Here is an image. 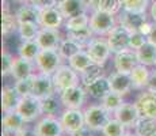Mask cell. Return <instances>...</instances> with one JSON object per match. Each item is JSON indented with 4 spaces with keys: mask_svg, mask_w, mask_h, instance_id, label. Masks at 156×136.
<instances>
[{
    "mask_svg": "<svg viewBox=\"0 0 156 136\" xmlns=\"http://www.w3.org/2000/svg\"><path fill=\"white\" fill-rule=\"evenodd\" d=\"M83 112H84L86 127H88L92 132H102L105 125L113 117V114L102 106V104L88 105L83 109Z\"/></svg>",
    "mask_w": 156,
    "mask_h": 136,
    "instance_id": "6da1fadb",
    "label": "cell"
},
{
    "mask_svg": "<svg viewBox=\"0 0 156 136\" xmlns=\"http://www.w3.org/2000/svg\"><path fill=\"white\" fill-rule=\"evenodd\" d=\"M53 83H55L56 93L60 94L61 91L67 90L68 87L80 84V75L77 71H75L69 64H61L52 75Z\"/></svg>",
    "mask_w": 156,
    "mask_h": 136,
    "instance_id": "7a4b0ae2",
    "label": "cell"
},
{
    "mask_svg": "<svg viewBox=\"0 0 156 136\" xmlns=\"http://www.w3.org/2000/svg\"><path fill=\"white\" fill-rule=\"evenodd\" d=\"M62 60L64 59L57 49H41L34 63L38 72L53 75L56 69L62 64Z\"/></svg>",
    "mask_w": 156,
    "mask_h": 136,
    "instance_id": "3957f363",
    "label": "cell"
},
{
    "mask_svg": "<svg viewBox=\"0 0 156 136\" xmlns=\"http://www.w3.org/2000/svg\"><path fill=\"white\" fill-rule=\"evenodd\" d=\"M86 50L88 53V56L91 57L92 63L102 65V67L106 65L107 60L110 59V54H112V49L107 44V40L101 37V35H97V37L92 38L86 46Z\"/></svg>",
    "mask_w": 156,
    "mask_h": 136,
    "instance_id": "277c9868",
    "label": "cell"
},
{
    "mask_svg": "<svg viewBox=\"0 0 156 136\" xmlns=\"http://www.w3.org/2000/svg\"><path fill=\"white\" fill-rule=\"evenodd\" d=\"M115 15L103 13V11H95L90 15V27L95 35H107L113 30V27L117 25Z\"/></svg>",
    "mask_w": 156,
    "mask_h": 136,
    "instance_id": "5b68a950",
    "label": "cell"
},
{
    "mask_svg": "<svg viewBox=\"0 0 156 136\" xmlns=\"http://www.w3.org/2000/svg\"><path fill=\"white\" fill-rule=\"evenodd\" d=\"M16 110H18V113L23 117V120H25L26 123L38 121V120L44 116L42 106H41V99L35 98L34 95L22 97Z\"/></svg>",
    "mask_w": 156,
    "mask_h": 136,
    "instance_id": "8992f818",
    "label": "cell"
},
{
    "mask_svg": "<svg viewBox=\"0 0 156 136\" xmlns=\"http://www.w3.org/2000/svg\"><path fill=\"white\" fill-rule=\"evenodd\" d=\"M58 95L64 109H83L88 94H87L84 86L76 84V86L68 87L67 90L61 91Z\"/></svg>",
    "mask_w": 156,
    "mask_h": 136,
    "instance_id": "52a82bcc",
    "label": "cell"
},
{
    "mask_svg": "<svg viewBox=\"0 0 156 136\" xmlns=\"http://www.w3.org/2000/svg\"><path fill=\"white\" fill-rule=\"evenodd\" d=\"M60 121L62 124L65 135H71L86 127L84 112L83 109H62L60 114Z\"/></svg>",
    "mask_w": 156,
    "mask_h": 136,
    "instance_id": "ba28073f",
    "label": "cell"
},
{
    "mask_svg": "<svg viewBox=\"0 0 156 136\" xmlns=\"http://www.w3.org/2000/svg\"><path fill=\"white\" fill-rule=\"evenodd\" d=\"M130 34L132 31L128 30L125 26L117 23L113 27V30L106 35L107 44H109L112 53H118L121 50L129 49V42H130Z\"/></svg>",
    "mask_w": 156,
    "mask_h": 136,
    "instance_id": "9c48e42d",
    "label": "cell"
},
{
    "mask_svg": "<svg viewBox=\"0 0 156 136\" xmlns=\"http://www.w3.org/2000/svg\"><path fill=\"white\" fill-rule=\"evenodd\" d=\"M38 136H62L65 134L60 117L44 114L34 127Z\"/></svg>",
    "mask_w": 156,
    "mask_h": 136,
    "instance_id": "30bf717a",
    "label": "cell"
},
{
    "mask_svg": "<svg viewBox=\"0 0 156 136\" xmlns=\"http://www.w3.org/2000/svg\"><path fill=\"white\" fill-rule=\"evenodd\" d=\"M53 94H56V89H55L52 75L42 74V72H35L31 95H34L38 99H44Z\"/></svg>",
    "mask_w": 156,
    "mask_h": 136,
    "instance_id": "8fae6325",
    "label": "cell"
},
{
    "mask_svg": "<svg viewBox=\"0 0 156 136\" xmlns=\"http://www.w3.org/2000/svg\"><path fill=\"white\" fill-rule=\"evenodd\" d=\"M134 104L139 109L140 117L156 119V93H152L149 90H143L137 95Z\"/></svg>",
    "mask_w": 156,
    "mask_h": 136,
    "instance_id": "7c38bea8",
    "label": "cell"
},
{
    "mask_svg": "<svg viewBox=\"0 0 156 136\" xmlns=\"http://www.w3.org/2000/svg\"><path fill=\"white\" fill-rule=\"evenodd\" d=\"M113 117H115L118 121H121L128 129H134V125H136V123L140 119V113L134 102L133 104L124 102L121 106L114 112Z\"/></svg>",
    "mask_w": 156,
    "mask_h": 136,
    "instance_id": "4fadbf2b",
    "label": "cell"
},
{
    "mask_svg": "<svg viewBox=\"0 0 156 136\" xmlns=\"http://www.w3.org/2000/svg\"><path fill=\"white\" fill-rule=\"evenodd\" d=\"M113 63H114L115 71L124 72V74H130L132 69L139 64L136 50L129 48V49L121 50V52H118V53H114Z\"/></svg>",
    "mask_w": 156,
    "mask_h": 136,
    "instance_id": "5bb4252c",
    "label": "cell"
},
{
    "mask_svg": "<svg viewBox=\"0 0 156 136\" xmlns=\"http://www.w3.org/2000/svg\"><path fill=\"white\" fill-rule=\"evenodd\" d=\"M35 40L41 46V49H58L62 41V35L58 31V29L41 27Z\"/></svg>",
    "mask_w": 156,
    "mask_h": 136,
    "instance_id": "9a60e30c",
    "label": "cell"
},
{
    "mask_svg": "<svg viewBox=\"0 0 156 136\" xmlns=\"http://www.w3.org/2000/svg\"><path fill=\"white\" fill-rule=\"evenodd\" d=\"M109 82H110L112 91L117 93V94H121L124 97L128 95L133 90V84H132V79L129 74L115 71L109 75Z\"/></svg>",
    "mask_w": 156,
    "mask_h": 136,
    "instance_id": "2e32d148",
    "label": "cell"
},
{
    "mask_svg": "<svg viewBox=\"0 0 156 136\" xmlns=\"http://www.w3.org/2000/svg\"><path fill=\"white\" fill-rule=\"evenodd\" d=\"M64 15L58 10V7H49L41 10L40 14V26L41 27H49V29H60L64 23Z\"/></svg>",
    "mask_w": 156,
    "mask_h": 136,
    "instance_id": "e0dca14e",
    "label": "cell"
},
{
    "mask_svg": "<svg viewBox=\"0 0 156 136\" xmlns=\"http://www.w3.org/2000/svg\"><path fill=\"white\" fill-rule=\"evenodd\" d=\"M57 7L61 11V14L64 15L65 19L88 11L87 0H58Z\"/></svg>",
    "mask_w": 156,
    "mask_h": 136,
    "instance_id": "ac0fdd59",
    "label": "cell"
},
{
    "mask_svg": "<svg viewBox=\"0 0 156 136\" xmlns=\"http://www.w3.org/2000/svg\"><path fill=\"white\" fill-rule=\"evenodd\" d=\"M145 20H148L145 14L132 13V11H126V10L119 11L118 18H117V22H118L119 25L125 26L128 30H130V31H139L140 26H141Z\"/></svg>",
    "mask_w": 156,
    "mask_h": 136,
    "instance_id": "d6986e66",
    "label": "cell"
},
{
    "mask_svg": "<svg viewBox=\"0 0 156 136\" xmlns=\"http://www.w3.org/2000/svg\"><path fill=\"white\" fill-rule=\"evenodd\" d=\"M26 123L23 120V117L18 113V110L12 112H7L3 114L2 119V125H3V131L10 134L11 136H14L16 132H19L20 129H23L26 127Z\"/></svg>",
    "mask_w": 156,
    "mask_h": 136,
    "instance_id": "ffe728a7",
    "label": "cell"
},
{
    "mask_svg": "<svg viewBox=\"0 0 156 136\" xmlns=\"http://www.w3.org/2000/svg\"><path fill=\"white\" fill-rule=\"evenodd\" d=\"M35 68L37 67H35L34 61L26 60V59H23V57L18 56V57H15V60H14V65H12V69H11V76H12L15 80L25 79V78H29L35 74V71H34Z\"/></svg>",
    "mask_w": 156,
    "mask_h": 136,
    "instance_id": "44dd1931",
    "label": "cell"
},
{
    "mask_svg": "<svg viewBox=\"0 0 156 136\" xmlns=\"http://www.w3.org/2000/svg\"><path fill=\"white\" fill-rule=\"evenodd\" d=\"M20 99H22V95L18 93L15 86H8V84L4 86L2 89V110H3V113L16 110Z\"/></svg>",
    "mask_w": 156,
    "mask_h": 136,
    "instance_id": "7402d4cb",
    "label": "cell"
},
{
    "mask_svg": "<svg viewBox=\"0 0 156 136\" xmlns=\"http://www.w3.org/2000/svg\"><path fill=\"white\" fill-rule=\"evenodd\" d=\"M84 89H86L87 94L91 97V98L99 99V101L112 91L109 76H105V75L101 78H98V79H95L94 82H91V83L87 84V86H84Z\"/></svg>",
    "mask_w": 156,
    "mask_h": 136,
    "instance_id": "603a6c76",
    "label": "cell"
},
{
    "mask_svg": "<svg viewBox=\"0 0 156 136\" xmlns=\"http://www.w3.org/2000/svg\"><path fill=\"white\" fill-rule=\"evenodd\" d=\"M87 7L91 13L103 11V13L117 15L121 11L122 3L121 0H87Z\"/></svg>",
    "mask_w": 156,
    "mask_h": 136,
    "instance_id": "cb8c5ba5",
    "label": "cell"
},
{
    "mask_svg": "<svg viewBox=\"0 0 156 136\" xmlns=\"http://www.w3.org/2000/svg\"><path fill=\"white\" fill-rule=\"evenodd\" d=\"M129 75H130L132 84H133V90H141V91L147 90L149 76H151V71L148 69L147 65L139 63L136 67L132 69V72Z\"/></svg>",
    "mask_w": 156,
    "mask_h": 136,
    "instance_id": "d4e9b609",
    "label": "cell"
},
{
    "mask_svg": "<svg viewBox=\"0 0 156 136\" xmlns=\"http://www.w3.org/2000/svg\"><path fill=\"white\" fill-rule=\"evenodd\" d=\"M4 2V7L2 10V33L3 37H8V35L14 34L15 31H18V27H19V22H18V18L14 13H11L10 7L5 4Z\"/></svg>",
    "mask_w": 156,
    "mask_h": 136,
    "instance_id": "484cf974",
    "label": "cell"
},
{
    "mask_svg": "<svg viewBox=\"0 0 156 136\" xmlns=\"http://www.w3.org/2000/svg\"><path fill=\"white\" fill-rule=\"evenodd\" d=\"M40 14H41V10L34 6L31 2L29 3H23L19 8L16 10V15L18 18V22H35L40 25Z\"/></svg>",
    "mask_w": 156,
    "mask_h": 136,
    "instance_id": "4316f807",
    "label": "cell"
},
{
    "mask_svg": "<svg viewBox=\"0 0 156 136\" xmlns=\"http://www.w3.org/2000/svg\"><path fill=\"white\" fill-rule=\"evenodd\" d=\"M137 60L140 64H144L147 67H155L156 64V46L154 44H151L149 41H147L141 48L136 50Z\"/></svg>",
    "mask_w": 156,
    "mask_h": 136,
    "instance_id": "83f0119b",
    "label": "cell"
},
{
    "mask_svg": "<svg viewBox=\"0 0 156 136\" xmlns=\"http://www.w3.org/2000/svg\"><path fill=\"white\" fill-rule=\"evenodd\" d=\"M40 52H41V46L38 45L37 40L22 41L19 44V46H18V56L23 57L26 60H31V61H35Z\"/></svg>",
    "mask_w": 156,
    "mask_h": 136,
    "instance_id": "f1b7e54d",
    "label": "cell"
},
{
    "mask_svg": "<svg viewBox=\"0 0 156 136\" xmlns=\"http://www.w3.org/2000/svg\"><path fill=\"white\" fill-rule=\"evenodd\" d=\"M41 106H42V113L46 114V116H60L61 114V99H60V95L53 94L48 98L41 99Z\"/></svg>",
    "mask_w": 156,
    "mask_h": 136,
    "instance_id": "f546056e",
    "label": "cell"
},
{
    "mask_svg": "<svg viewBox=\"0 0 156 136\" xmlns=\"http://www.w3.org/2000/svg\"><path fill=\"white\" fill-rule=\"evenodd\" d=\"M83 49H84V46L80 45L77 41L65 37V38H62L61 44H60L57 50H58V53L61 54V57L64 60H69L72 56H75L77 52H80V50H83Z\"/></svg>",
    "mask_w": 156,
    "mask_h": 136,
    "instance_id": "4dcf8cb0",
    "label": "cell"
},
{
    "mask_svg": "<svg viewBox=\"0 0 156 136\" xmlns=\"http://www.w3.org/2000/svg\"><path fill=\"white\" fill-rule=\"evenodd\" d=\"M68 64H69L75 71H77L80 74V72H83L86 68H88L90 65L94 64V63H92L91 57L88 56L87 50L83 49V50H80V52H77L75 56H72L71 59L68 60Z\"/></svg>",
    "mask_w": 156,
    "mask_h": 136,
    "instance_id": "1f68e13d",
    "label": "cell"
},
{
    "mask_svg": "<svg viewBox=\"0 0 156 136\" xmlns=\"http://www.w3.org/2000/svg\"><path fill=\"white\" fill-rule=\"evenodd\" d=\"M40 29L41 26L35 22H20L19 27H18V34H19L20 41L35 40Z\"/></svg>",
    "mask_w": 156,
    "mask_h": 136,
    "instance_id": "d6a6232c",
    "label": "cell"
},
{
    "mask_svg": "<svg viewBox=\"0 0 156 136\" xmlns=\"http://www.w3.org/2000/svg\"><path fill=\"white\" fill-rule=\"evenodd\" d=\"M134 132L139 136H149L156 132V119L149 117H140L139 121L134 125Z\"/></svg>",
    "mask_w": 156,
    "mask_h": 136,
    "instance_id": "836d02e7",
    "label": "cell"
},
{
    "mask_svg": "<svg viewBox=\"0 0 156 136\" xmlns=\"http://www.w3.org/2000/svg\"><path fill=\"white\" fill-rule=\"evenodd\" d=\"M65 37L72 38V40L77 41L80 45H83L86 49V46L88 45V42L95 37V34L92 33L91 27H84V29H79V30H71V31H67V35Z\"/></svg>",
    "mask_w": 156,
    "mask_h": 136,
    "instance_id": "e575fe53",
    "label": "cell"
},
{
    "mask_svg": "<svg viewBox=\"0 0 156 136\" xmlns=\"http://www.w3.org/2000/svg\"><path fill=\"white\" fill-rule=\"evenodd\" d=\"M79 75H80V84L87 86V84H90L95 79L103 76V67L98 64H91L88 68H86L83 72H80Z\"/></svg>",
    "mask_w": 156,
    "mask_h": 136,
    "instance_id": "d590c367",
    "label": "cell"
},
{
    "mask_svg": "<svg viewBox=\"0 0 156 136\" xmlns=\"http://www.w3.org/2000/svg\"><path fill=\"white\" fill-rule=\"evenodd\" d=\"M90 26V15L87 13L79 14L76 17H72L65 19L64 27L65 31H71V30H79V29H84V27Z\"/></svg>",
    "mask_w": 156,
    "mask_h": 136,
    "instance_id": "8d00e7d4",
    "label": "cell"
},
{
    "mask_svg": "<svg viewBox=\"0 0 156 136\" xmlns=\"http://www.w3.org/2000/svg\"><path fill=\"white\" fill-rule=\"evenodd\" d=\"M128 128L121 121H118L115 117H112L109 120V123L105 125V128L102 129L103 136H124Z\"/></svg>",
    "mask_w": 156,
    "mask_h": 136,
    "instance_id": "74e56055",
    "label": "cell"
},
{
    "mask_svg": "<svg viewBox=\"0 0 156 136\" xmlns=\"http://www.w3.org/2000/svg\"><path fill=\"white\" fill-rule=\"evenodd\" d=\"M124 95L121 94H117L114 91H110L105 98L101 99V104L106 110H109L112 114H114V112L117 110L122 104H124Z\"/></svg>",
    "mask_w": 156,
    "mask_h": 136,
    "instance_id": "f35d334b",
    "label": "cell"
},
{
    "mask_svg": "<svg viewBox=\"0 0 156 136\" xmlns=\"http://www.w3.org/2000/svg\"><path fill=\"white\" fill-rule=\"evenodd\" d=\"M121 3L122 10L139 14H145L149 6V0H121Z\"/></svg>",
    "mask_w": 156,
    "mask_h": 136,
    "instance_id": "ab89813d",
    "label": "cell"
},
{
    "mask_svg": "<svg viewBox=\"0 0 156 136\" xmlns=\"http://www.w3.org/2000/svg\"><path fill=\"white\" fill-rule=\"evenodd\" d=\"M33 82H34V75H31V76H29V78H25V79H20V80H15L14 86L22 97L31 95Z\"/></svg>",
    "mask_w": 156,
    "mask_h": 136,
    "instance_id": "60d3db41",
    "label": "cell"
},
{
    "mask_svg": "<svg viewBox=\"0 0 156 136\" xmlns=\"http://www.w3.org/2000/svg\"><path fill=\"white\" fill-rule=\"evenodd\" d=\"M14 60L15 57L11 54L8 50H3L2 53V75L3 76H8L11 75V69L14 65Z\"/></svg>",
    "mask_w": 156,
    "mask_h": 136,
    "instance_id": "b9f144b4",
    "label": "cell"
},
{
    "mask_svg": "<svg viewBox=\"0 0 156 136\" xmlns=\"http://www.w3.org/2000/svg\"><path fill=\"white\" fill-rule=\"evenodd\" d=\"M148 41L147 35H144L140 31H132L130 34V42H129V48L133 50H137L139 48H141L145 42Z\"/></svg>",
    "mask_w": 156,
    "mask_h": 136,
    "instance_id": "7bdbcfd3",
    "label": "cell"
},
{
    "mask_svg": "<svg viewBox=\"0 0 156 136\" xmlns=\"http://www.w3.org/2000/svg\"><path fill=\"white\" fill-rule=\"evenodd\" d=\"M57 2H58V0H31L33 4L37 6L40 10H45V8H49V7H55V6H57Z\"/></svg>",
    "mask_w": 156,
    "mask_h": 136,
    "instance_id": "ee69618b",
    "label": "cell"
},
{
    "mask_svg": "<svg viewBox=\"0 0 156 136\" xmlns=\"http://www.w3.org/2000/svg\"><path fill=\"white\" fill-rule=\"evenodd\" d=\"M147 90H149V91H152V93H156V68L154 71H151V76H149Z\"/></svg>",
    "mask_w": 156,
    "mask_h": 136,
    "instance_id": "f6af8a7d",
    "label": "cell"
},
{
    "mask_svg": "<svg viewBox=\"0 0 156 136\" xmlns=\"http://www.w3.org/2000/svg\"><path fill=\"white\" fill-rule=\"evenodd\" d=\"M14 136H38L37 132H35L34 128H29V127H25L23 129H20L19 132H16Z\"/></svg>",
    "mask_w": 156,
    "mask_h": 136,
    "instance_id": "bcb514c9",
    "label": "cell"
},
{
    "mask_svg": "<svg viewBox=\"0 0 156 136\" xmlns=\"http://www.w3.org/2000/svg\"><path fill=\"white\" fill-rule=\"evenodd\" d=\"M152 26H154V23L149 22V20H145V22H144L143 25L140 26L139 31H140V33H143L144 35H147V37H148V34L151 33V30H152Z\"/></svg>",
    "mask_w": 156,
    "mask_h": 136,
    "instance_id": "7dc6e473",
    "label": "cell"
},
{
    "mask_svg": "<svg viewBox=\"0 0 156 136\" xmlns=\"http://www.w3.org/2000/svg\"><path fill=\"white\" fill-rule=\"evenodd\" d=\"M68 136H92V131L88 128V127H83V128H80L79 131L73 132V134H71Z\"/></svg>",
    "mask_w": 156,
    "mask_h": 136,
    "instance_id": "c3c4849f",
    "label": "cell"
},
{
    "mask_svg": "<svg viewBox=\"0 0 156 136\" xmlns=\"http://www.w3.org/2000/svg\"><path fill=\"white\" fill-rule=\"evenodd\" d=\"M148 41L151 42V44H154L155 46H156V22H154V26H152V30H151V33L148 34Z\"/></svg>",
    "mask_w": 156,
    "mask_h": 136,
    "instance_id": "681fc988",
    "label": "cell"
},
{
    "mask_svg": "<svg viewBox=\"0 0 156 136\" xmlns=\"http://www.w3.org/2000/svg\"><path fill=\"white\" fill-rule=\"evenodd\" d=\"M149 14H151V18L154 22H156V0H154L151 8H149Z\"/></svg>",
    "mask_w": 156,
    "mask_h": 136,
    "instance_id": "f907efd6",
    "label": "cell"
},
{
    "mask_svg": "<svg viewBox=\"0 0 156 136\" xmlns=\"http://www.w3.org/2000/svg\"><path fill=\"white\" fill-rule=\"evenodd\" d=\"M124 136H139V135H137L136 132H130V131H128V132H126V134H125Z\"/></svg>",
    "mask_w": 156,
    "mask_h": 136,
    "instance_id": "816d5d0a",
    "label": "cell"
},
{
    "mask_svg": "<svg viewBox=\"0 0 156 136\" xmlns=\"http://www.w3.org/2000/svg\"><path fill=\"white\" fill-rule=\"evenodd\" d=\"M14 2H18V3H29L31 0H14Z\"/></svg>",
    "mask_w": 156,
    "mask_h": 136,
    "instance_id": "f5cc1de1",
    "label": "cell"
},
{
    "mask_svg": "<svg viewBox=\"0 0 156 136\" xmlns=\"http://www.w3.org/2000/svg\"><path fill=\"white\" fill-rule=\"evenodd\" d=\"M149 136H156V132H154V134H152V135H149Z\"/></svg>",
    "mask_w": 156,
    "mask_h": 136,
    "instance_id": "db71d44e",
    "label": "cell"
},
{
    "mask_svg": "<svg viewBox=\"0 0 156 136\" xmlns=\"http://www.w3.org/2000/svg\"><path fill=\"white\" fill-rule=\"evenodd\" d=\"M155 68H156V64H155Z\"/></svg>",
    "mask_w": 156,
    "mask_h": 136,
    "instance_id": "11a10c76",
    "label": "cell"
},
{
    "mask_svg": "<svg viewBox=\"0 0 156 136\" xmlns=\"http://www.w3.org/2000/svg\"><path fill=\"white\" fill-rule=\"evenodd\" d=\"M67 136H68V135H67Z\"/></svg>",
    "mask_w": 156,
    "mask_h": 136,
    "instance_id": "9f6ffc18",
    "label": "cell"
}]
</instances>
